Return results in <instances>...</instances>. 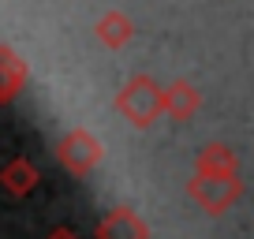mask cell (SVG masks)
<instances>
[{"instance_id": "1", "label": "cell", "mask_w": 254, "mask_h": 239, "mask_svg": "<svg viewBox=\"0 0 254 239\" xmlns=\"http://www.w3.org/2000/svg\"><path fill=\"white\" fill-rule=\"evenodd\" d=\"M161 82L153 75H135L131 82H124V90H116V112L138 131H150L165 112H161Z\"/></svg>"}, {"instance_id": "2", "label": "cell", "mask_w": 254, "mask_h": 239, "mask_svg": "<svg viewBox=\"0 0 254 239\" xmlns=\"http://www.w3.org/2000/svg\"><path fill=\"white\" fill-rule=\"evenodd\" d=\"M187 198L209 217H221L243 198V179L239 176H206L194 172L187 179Z\"/></svg>"}, {"instance_id": "3", "label": "cell", "mask_w": 254, "mask_h": 239, "mask_svg": "<svg viewBox=\"0 0 254 239\" xmlns=\"http://www.w3.org/2000/svg\"><path fill=\"white\" fill-rule=\"evenodd\" d=\"M101 157H105V146H101V138H97L90 127L64 131L60 142H56V161H60L64 172H71V176L94 172V168L101 165Z\"/></svg>"}, {"instance_id": "4", "label": "cell", "mask_w": 254, "mask_h": 239, "mask_svg": "<svg viewBox=\"0 0 254 239\" xmlns=\"http://www.w3.org/2000/svg\"><path fill=\"white\" fill-rule=\"evenodd\" d=\"M97 239H150V224L135 213L131 206H116L97 221Z\"/></svg>"}, {"instance_id": "5", "label": "cell", "mask_w": 254, "mask_h": 239, "mask_svg": "<svg viewBox=\"0 0 254 239\" xmlns=\"http://www.w3.org/2000/svg\"><path fill=\"white\" fill-rule=\"evenodd\" d=\"M30 82V64L15 45H0V105H11Z\"/></svg>"}, {"instance_id": "6", "label": "cell", "mask_w": 254, "mask_h": 239, "mask_svg": "<svg viewBox=\"0 0 254 239\" xmlns=\"http://www.w3.org/2000/svg\"><path fill=\"white\" fill-rule=\"evenodd\" d=\"M198 109H202V94H198V86H194V82L176 79V82H168V86L161 90V112H165V116H172V120H190Z\"/></svg>"}, {"instance_id": "7", "label": "cell", "mask_w": 254, "mask_h": 239, "mask_svg": "<svg viewBox=\"0 0 254 239\" xmlns=\"http://www.w3.org/2000/svg\"><path fill=\"white\" fill-rule=\"evenodd\" d=\"M38 165H34L30 157H15L8 161V165L0 168V187L8 194H15V198H26V194H34V187H38Z\"/></svg>"}, {"instance_id": "8", "label": "cell", "mask_w": 254, "mask_h": 239, "mask_svg": "<svg viewBox=\"0 0 254 239\" xmlns=\"http://www.w3.org/2000/svg\"><path fill=\"white\" fill-rule=\"evenodd\" d=\"M94 38L105 49H124L127 41H135V19L127 15V11H105L94 26Z\"/></svg>"}, {"instance_id": "9", "label": "cell", "mask_w": 254, "mask_h": 239, "mask_svg": "<svg viewBox=\"0 0 254 239\" xmlns=\"http://www.w3.org/2000/svg\"><path fill=\"white\" fill-rule=\"evenodd\" d=\"M194 172L206 176H239V153L224 142H206L198 150V161H194Z\"/></svg>"}, {"instance_id": "10", "label": "cell", "mask_w": 254, "mask_h": 239, "mask_svg": "<svg viewBox=\"0 0 254 239\" xmlns=\"http://www.w3.org/2000/svg\"><path fill=\"white\" fill-rule=\"evenodd\" d=\"M45 239H79V236H75L71 228H64V224H60V228H53V232H49Z\"/></svg>"}]
</instances>
